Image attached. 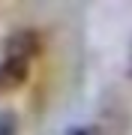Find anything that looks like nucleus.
Wrapping results in <instances>:
<instances>
[{"mask_svg":"<svg viewBox=\"0 0 132 135\" xmlns=\"http://www.w3.org/2000/svg\"><path fill=\"white\" fill-rule=\"evenodd\" d=\"M126 72H129V78H132V48H129V63H126Z\"/></svg>","mask_w":132,"mask_h":135,"instance_id":"5","label":"nucleus"},{"mask_svg":"<svg viewBox=\"0 0 132 135\" xmlns=\"http://www.w3.org/2000/svg\"><path fill=\"white\" fill-rule=\"evenodd\" d=\"M24 81H27V63L24 60H12V57L0 60V93H9L15 87H21Z\"/></svg>","mask_w":132,"mask_h":135,"instance_id":"2","label":"nucleus"},{"mask_svg":"<svg viewBox=\"0 0 132 135\" xmlns=\"http://www.w3.org/2000/svg\"><path fill=\"white\" fill-rule=\"evenodd\" d=\"M39 48H42V39L30 27L12 30V33L3 39V51H6V57H12V60H24L27 63L33 54H39Z\"/></svg>","mask_w":132,"mask_h":135,"instance_id":"1","label":"nucleus"},{"mask_svg":"<svg viewBox=\"0 0 132 135\" xmlns=\"http://www.w3.org/2000/svg\"><path fill=\"white\" fill-rule=\"evenodd\" d=\"M66 135H90V132H87V129H78V126H75V129H69Z\"/></svg>","mask_w":132,"mask_h":135,"instance_id":"4","label":"nucleus"},{"mask_svg":"<svg viewBox=\"0 0 132 135\" xmlns=\"http://www.w3.org/2000/svg\"><path fill=\"white\" fill-rule=\"evenodd\" d=\"M18 132V114L9 108H0V135H15Z\"/></svg>","mask_w":132,"mask_h":135,"instance_id":"3","label":"nucleus"}]
</instances>
